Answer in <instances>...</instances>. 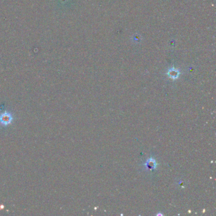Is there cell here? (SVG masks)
<instances>
[{
    "label": "cell",
    "instance_id": "6da1fadb",
    "mask_svg": "<svg viewBox=\"0 0 216 216\" xmlns=\"http://www.w3.org/2000/svg\"><path fill=\"white\" fill-rule=\"evenodd\" d=\"M13 121V117L10 112L5 111L0 114V124L3 126H7L12 123Z\"/></svg>",
    "mask_w": 216,
    "mask_h": 216
},
{
    "label": "cell",
    "instance_id": "7a4b0ae2",
    "mask_svg": "<svg viewBox=\"0 0 216 216\" xmlns=\"http://www.w3.org/2000/svg\"><path fill=\"white\" fill-rule=\"evenodd\" d=\"M145 166L149 170H153L156 168V162L153 159H149L145 164Z\"/></svg>",
    "mask_w": 216,
    "mask_h": 216
},
{
    "label": "cell",
    "instance_id": "3957f363",
    "mask_svg": "<svg viewBox=\"0 0 216 216\" xmlns=\"http://www.w3.org/2000/svg\"><path fill=\"white\" fill-rule=\"evenodd\" d=\"M167 74L169 75V76L172 79H176L177 77H178L179 74H180V72L178 70H177L176 69H171L170 70H169Z\"/></svg>",
    "mask_w": 216,
    "mask_h": 216
}]
</instances>
